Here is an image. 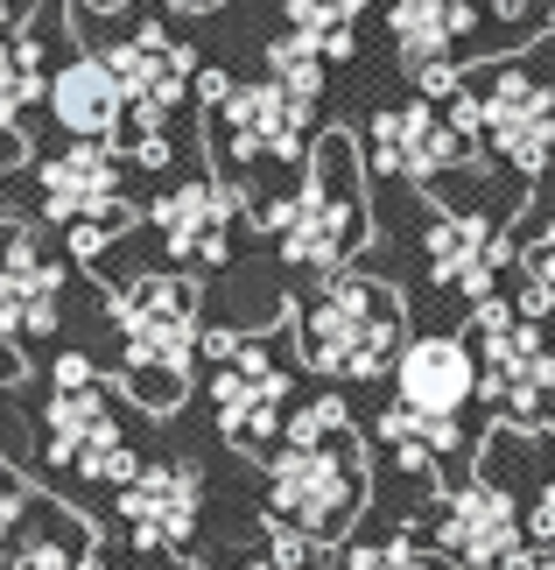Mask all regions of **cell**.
<instances>
[{
  "label": "cell",
  "mask_w": 555,
  "mask_h": 570,
  "mask_svg": "<svg viewBox=\"0 0 555 570\" xmlns=\"http://www.w3.org/2000/svg\"><path fill=\"white\" fill-rule=\"evenodd\" d=\"M309 106L303 92H288L281 78H260V85H232L226 99L211 106V141L226 163H296L309 148Z\"/></svg>",
  "instance_id": "cell-5"
},
{
  "label": "cell",
  "mask_w": 555,
  "mask_h": 570,
  "mask_svg": "<svg viewBox=\"0 0 555 570\" xmlns=\"http://www.w3.org/2000/svg\"><path fill=\"white\" fill-rule=\"evenodd\" d=\"M197 500H205L197 465H141L113 493V508L127 521V535H135V550H184L197 529Z\"/></svg>",
  "instance_id": "cell-12"
},
{
  "label": "cell",
  "mask_w": 555,
  "mask_h": 570,
  "mask_svg": "<svg viewBox=\"0 0 555 570\" xmlns=\"http://www.w3.org/2000/svg\"><path fill=\"white\" fill-rule=\"evenodd\" d=\"M36 0H0V29H14V21H29Z\"/></svg>",
  "instance_id": "cell-34"
},
{
  "label": "cell",
  "mask_w": 555,
  "mask_h": 570,
  "mask_svg": "<svg viewBox=\"0 0 555 570\" xmlns=\"http://www.w3.org/2000/svg\"><path fill=\"white\" fill-rule=\"evenodd\" d=\"M42 212L63 218V226H78V218H120V148L113 135H71L63 156L42 163Z\"/></svg>",
  "instance_id": "cell-11"
},
{
  "label": "cell",
  "mask_w": 555,
  "mask_h": 570,
  "mask_svg": "<svg viewBox=\"0 0 555 570\" xmlns=\"http://www.w3.org/2000/svg\"><path fill=\"white\" fill-rule=\"evenodd\" d=\"M57 303H63L57 261L42 254L29 233H14L8 247H0V338H42V332H57Z\"/></svg>",
  "instance_id": "cell-16"
},
{
  "label": "cell",
  "mask_w": 555,
  "mask_h": 570,
  "mask_svg": "<svg viewBox=\"0 0 555 570\" xmlns=\"http://www.w3.org/2000/svg\"><path fill=\"white\" fill-rule=\"evenodd\" d=\"M478 85V114H485V148L506 169H548L555 156V92L521 71V63H493Z\"/></svg>",
  "instance_id": "cell-6"
},
{
  "label": "cell",
  "mask_w": 555,
  "mask_h": 570,
  "mask_svg": "<svg viewBox=\"0 0 555 570\" xmlns=\"http://www.w3.org/2000/svg\"><path fill=\"white\" fill-rule=\"evenodd\" d=\"M0 169H8V163H0Z\"/></svg>",
  "instance_id": "cell-43"
},
{
  "label": "cell",
  "mask_w": 555,
  "mask_h": 570,
  "mask_svg": "<svg viewBox=\"0 0 555 570\" xmlns=\"http://www.w3.org/2000/svg\"><path fill=\"white\" fill-rule=\"evenodd\" d=\"M21 514H29V493H21V479L0 465V542H8L21 529Z\"/></svg>",
  "instance_id": "cell-27"
},
{
  "label": "cell",
  "mask_w": 555,
  "mask_h": 570,
  "mask_svg": "<svg viewBox=\"0 0 555 570\" xmlns=\"http://www.w3.org/2000/svg\"><path fill=\"white\" fill-rule=\"evenodd\" d=\"M232 212H239V190L211 184V177H190V184H176L169 197L148 205L155 233L169 239V254L184 261V268H218V261H226V218Z\"/></svg>",
  "instance_id": "cell-13"
},
{
  "label": "cell",
  "mask_w": 555,
  "mask_h": 570,
  "mask_svg": "<svg viewBox=\"0 0 555 570\" xmlns=\"http://www.w3.org/2000/svg\"><path fill=\"white\" fill-rule=\"evenodd\" d=\"M36 92H50L42 85V50L29 36H0V135H14L21 106H36Z\"/></svg>",
  "instance_id": "cell-22"
},
{
  "label": "cell",
  "mask_w": 555,
  "mask_h": 570,
  "mask_svg": "<svg viewBox=\"0 0 555 570\" xmlns=\"http://www.w3.org/2000/svg\"><path fill=\"white\" fill-rule=\"evenodd\" d=\"M436 542L457 570H506V557L527 542V521H521V500L499 493V487H457L436 514Z\"/></svg>",
  "instance_id": "cell-10"
},
{
  "label": "cell",
  "mask_w": 555,
  "mask_h": 570,
  "mask_svg": "<svg viewBox=\"0 0 555 570\" xmlns=\"http://www.w3.org/2000/svg\"><path fill=\"white\" fill-rule=\"evenodd\" d=\"M359 14H366V0H288V29L309 36L324 57H351L359 50Z\"/></svg>",
  "instance_id": "cell-21"
},
{
  "label": "cell",
  "mask_w": 555,
  "mask_h": 570,
  "mask_svg": "<svg viewBox=\"0 0 555 570\" xmlns=\"http://www.w3.org/2000/svg\"><path fill=\"white\" fill-rule=\"evenodd\" d=\"M8 570H106V557L92 550V535H85V529H63V542H57V529H36L14 550Z\"/></svg>",
  "instance_id": "cell-23"
},
{
  "label": "cell",
  "mask_w": 555,
  "mask_h": 570,
  "mask_svg": "<svg viewBox=\"0 0 555 570\" xmlns=\"http://www.w3.org/2000/svg\"><path fill=\"white\" fill-rule=\"evenodd\" d=\"M527 275H542L548 289H555V218L542 226V239H535V247H527Z\"/></svg>",
  "instance_id": "cell-30"
},
{
  "label": "cell",
  "mask_w": 555,
  "mask_h": 570,
  "mask_svg": "<svg viewBox=\"0 0 555 570\" xmlns=\"http://www.w3.org/2000/svg\"><path fill=\"white\" fill-rule=\"evenodd\" d=\"M106 311L120 324V374L148 409H176L190 387V360H197V289L184 275L141 268L106 289Z\"/></svg>",
  "instance_id": "cell-2"
},
{
  "label": "cell",
  "mask_w": 555,
  "mask_h": 570,
  "mask_svg": "<svg viewBox=\"0 0 555 570\" xmlns=\"http://www.w3.org/2000/svg\"><path fill=\"white\" fill-rule=\"evenodd\" d=\"M472 21H478L472 0H394L387 29H394V42H402L415 63H436L457 36H472Z\"/></svg>",
  "instance_id": "cell-20"
},
{
  "label": "cell",
  "mask_w": 555,
  "mask_h": 570,
  "mask_svg": "<svg viewBox=\"0 0 555 570\" xmlns=\"http://www.w3.org/2000/svg\"><path fill=\"white\" fill-rule=\"evenodd\" d=\"M380 444L394 451V465L408 479H436V458H450L457 444V415H429L394 394V409H380Z\"/></svg>",
  "instance_id": "cell-19"
},
{
  "label": "cell",
  "mask_w": 555,
  "mask_h": 570,
  "mask_svg": "<svg viewBox=\"0 0 555 570\" xmlns=\"http://www.w3.org/2000/svg\"><path fill=\"white\" fill-rule=\"evenodd\" d=\"M275 508L281 521H296L303 535H345L351 529V514H359V500H366V458L359 444H351V430H324V436H309V444H281L275 458Z\"/></svg>",
  "instance_id": "cell-4"
},
{
  "label": "cell",
  "mask_w": 555,
  "mask_h": 570,
  "mask_svg": "<svg viewBox=\"0 0 555 570\" xmlns=\"http://www.w3.org/2000/svg\"><path fill=\"white\" fill-rule=\"evenodd\" d=\"M366 141H373V163H380L387 177H402V184H436L443 169H457L464 148H472V135L429 99L380 106L373 127H366Z\"/></svg>",
  "instance_id": "cell-7"
},
{
  "label": "cell",
  "mask_w": 555,
  "mask_h": 570,
  "mask_svg": "<svg viewBox=\"0 0 555 570\" xmlns=\"http://www.w3.org/2000/svg\"><path fill=\"white\" fill-rule=\"evenodd\" d=\"M548 177H555V156H548Z\"/></svg>",
  "instance_id": "cell-42"
},
{
  "label": "cell",
  "mask_w": 555,
  "mask_h": 570,
  "mask_svg": "<svg viewBox=\"0 0 555 570\" xmlns=\"http://www.w3.org/2000/svg\"><path fill=\"white\" fill-rule=\"evenodd\" d=\"M78 8H120V0H78Z\"/></svg>",
  "instance_id": "cell-39"
},
{
  "label": "cell",
  "mask_w": 555,
  "mask_h": 570,
  "mask_svg": "<svg viewBox=\"0 0 555 570\" xmlns=\"http://www.w3.org/2000/svg\"><path fill=\"white\" fill-rule=\"evenodd\" d=\"M422 92H429V99H450V92H457V71H450L443 57H436V63H422Z\"/></svg>",
  "instance_id": "cell-32"
},
{
  "label": "cell",
  "mask_w": 555,
  "mask_h": 570,
  "mask_svg": "<svg viewBox=\"0 0 555 570\" xmlns=\"http://www.w3.org/2000/svg\"><path fill=\"white\" fill-rule=\"evenodd\" d=\"M106 63H113V78H120V92H127V114H135L141 135L169 127L176 99L197 85L190 50H184L169 29H155V21H148V29H135L127 42H113V50H106Z\"/></svg>",
  "instance_id": "cell-9"
},
{
  "label": "cell",
  "mask_w": 555,
  "mask_h": 570,
  "mask_svg": "<svg viewBox=\"0 0 555 570\" xmlns=\"http://www.w3.org/2000/svg\"><path fill=\"white\" fill-rule=\"evenodd\" d=\"M478 381H485V360L450 332L415 338V345H402V360H394V394L415 402V409H429V415H457L478 394Z\"/></svg>",
  "instance_id": "cell-15"
},
{
  "label": "cell",
  "mask_w": 555,
  "mask_h": 570,
  "mask_svg": "<svg viewBox=\"0 0 555 570\" xmlns=\"http://www.w3.org/2000/svg\"><path fill=\"white\" fill-rule=\"evenodd\" d=\"M493 8H499L506 21H521V14H535V8H548V0H493Z\"/></svg>",
  "instance_id": "cell-35"
},
{
  "label": "cell",
  "mask_w": 555,
  "mask_h": 570,
  "mask_svg": "<svg viewBox=\"0 0 555 570\" xmlns=\"http://www.w3.org/2000/svg\"><path fill=\"white\" fill-rule=\"evenodd\" d=\"M135 169H169V127H155V135L135 141Z\"/></svg>",
  "instance_id": "cell-31"
},
{
  "label": "cell",
  "mask_w": 555,
  "mask_h": 570,
  "mask_svg": "<svg viewBox=\"0 0 555 570\" xmlns=\"http://www.w3.org/2000/svg\"><path fill=\"white\" fill-rule=\"evenodd\" d=\"M548 50H555V21H548Z\"/></svg>",
  "instance_id": "cell-41"
},
{
  "label": "cell",
  "mask_w": 555,
  "mask_h": 570,
  "mask_svg": "<svg viewBox=\"0 0 555 570\" xmlns=\"http://www.w3.org/2000/svg\"><path fill=\"white\" fill-rule=\"evenodd\" d=\"M324 63L330 57L317 50V42L288 29V36H275V50H268V78H281L288 92H303V99H317L324 92Z\"/></svg>",
  "instance_id": "cell-24"
},
{
  "label": "cell",
  "mask_w": 555,
  "mask_h": 570,
  "mask_svg": "<svg viewBox=\"0 0 555 570\" xmlns=\"http://www.w3.org/2000/svg\"><path fill=\"white\" fill-rule=\"evenodd\" d=\"M402 360V296L387 282L324 268L317 303L303 311V366L338 381H380Z\"/></svg>",
  "instance_id": "cell-3"
},
{
  "label": "cell",
  "mask_w": 555,
  "mask_h": 570,
  "mask_svg": "<svg viewBox=\"0 0 555 570\" xmlns=\"http://www.w3.org/2000/svg\"><path fill=\"white\" fill-rule=\"evenodd\" d=\"M345 570H429V557L415 550V535H387V542H359Z\"/></svg>",
  "instance_id": "cell-25"
},
{
  "label": "cell",
  "mask_w": 555,
  "mask_h": 570,
  "mask_svg": "<svg viewBox=\"0 0 555 570\" xmlns=\"http://www.w3.org/2000/svg\"><path fill=\"white\" fill-rule=\"evenodd\" d=\"M232 570H281L275 557H247V563H232Z\"/></svg>",
  "instance_id": "cell-37"
},
{
  "label": "cell",
  "mask_w": 555,
  "mask_h": 570,
  "mask_svg": "<svg viewBox=\"0 0 555 570\" xmlns=\"http://www.w3.org/2000/svg\"><path fill=\"white\" fill-rule=\"evenodd\" d=\"M106 430H120V423H113V409H106L99 381H92V387H57L50 409H42V436H50L42 451H50L57 472H78V458L92 451Z\"/></svg>",
  "instance_id": "cell-18"
},
{
  "label": "cell",
  "mask_w": 555,
  "mask_h": 570,
  "mask_svg": "<svg viewBox=\"0 0 555 570\" xmlns=\"http://www.w3.org/2000/svg\"><path fill=\"white\" fill-rule=\"evenodd\" d=\"M14 374H21V360L8 353V345H0V381H14Z\"/></svg>",
  "instance_id": "cell-36"
},
{
  "label": "cell",
  "mask_w": 555,
  "mask_h": 570,
  "mask_svg": "<svg viewBox=\"0 0 555 570\" xmlns=\"http://www.w3.org/2000/svg\"><path fill=\"white\" fill-rule=\"evenodd\" d=\"M176 8H218V0H176Z\"/></svg>",
  "instance_id": "cell-38"
},
{
  "label": "cell",
  "mask_w": 555,
  "mask_h": 570,
  "mask_svg": "<svg viewBox=\"0 0 555 570\" xmlns=\"http://www.w3.org/2000/svg\"><path fill=\"white\" fill-rule=\"evenodd\" d=\"M42 99H50V114H57L63 135H113L120 114H127V92H120V78H113V63H106V57L63 63Z\"/></svg>",
  "instance_id": "cell-17"
},
{
  "label": "cell",
  "mask_w": 555,
  "mask_h": 570,
  "mask_svg": "<svg viewBox=\"0 0 555 570\" xmlns=\"http://www.w3.org/2000/svg\"><path fill=\"white\" fill-rule=\"evenodd\" d=\"M239 212L254 218L260 233L281 239V261L288 268H345L366 239V190H359V156H351L345 135H324L309 141V163H303V184L281 197V205H260V197H239Z\"/></svg>",
  "instance_id": "cell-1"
},
{
  "label": "cell",
  "mask_w": 555,
  "mask_h": 570,
  "mask_svg": "<svg viewBox=\"0 0 555 570\" xmlns=\"http://www.w3.org/2000/svg\"><path fill=\"white\" fill-rule=\"evenodd\" d=\"M542 500H548V508H555V479H548V487H542Z\"/></svg>",
  "instance_id": "cell-40"
},
{
  "label": "cell",
  "mask_w": 555,
  "mask_h": 570,
  "mask_svg": "<svg viewBox=\"0 0 555 570\" xmlns=\"http://www.w3.org/2000/svg\"><path fill=\"white\" fill-rule=\"evenodd\" d=\"M514 311H521V317H535V324L555 317V289H548L542 275H527V282H521V296H514Z\"/></svg>",
  "instance_id": "cell-28"
},
{
  "label": "cell",
  "mask_w": 555,
  "mask_h": 570,
  "mask_svg": "<svg viewBox=\"0 0 555 570\" xmlns=\"http://www.w3.org/2000/svg\"><path fill=\"white\" fill-rule=\"evenodd\" d=\"M226 92H232V78H226V71H197V99H205V106H218Z\"/></svg>",
  "instance_id": "cell-33"
},
{
  "label": "cell",
  "mask_w": 555,
  "mask_h": 570,
  "mask_svg": "<svg viewBox=\"0 0 555 570\" xmlns=\"http://www.w3.org/2000/svg\"><path fill=\"white\" fill-rule=\"evenodd\" d=\"M506 261H514V239H506V226H493L485 212H443L429 226V275L464 289L472 303L499 289Z\"/></svg>",
  "instance_id": "cell-14"
},
{
  "label": "cell",
  "mask_w": 555,
  "mask_h": 570,
  "mask_svg": "<svg viewBox=\"0 0 555 570\" xmlns=\"http://www.w3.org/2000/svg\"><path fill=\"white\" fill-rule=\"evenodd\" d=\"M50 381H57V387H92V381H99V366L85 360V353H57V366H50Z\"/></svg>",
  "instance_id": "cell-29"
},
{
  "label": "cell",
  "mask_w": 555,
  "mask_h": 570,
  "mask_svg": "<svg viewBox=\"0 0 555 570\" xmlns=\"http://www.w3.org/2000/svg\"><path fill=\"white\" fill-rule=\"evenodd\" d=\"M113 233H120L113 218H78V226H71V261H99Z\"/></svg>",
  "instance_id": "cell-26"
},
{
  "label": "cell",
  "mask_w": 555,
  "mask_h": 570,
  "mask_svg": "<svg viewBox=\"0 0 555 570\" xmlns=\"http://www.w3.org/2000/svg\"><path fill=\"white\" fill-rule=\"evenodd\" d=\"M281 402H288V381L275 374V353L260 338H239V353L211 366V415H218V430H226L232 444L268 451L281 436V423H288Z\"/></svg>",
  "instance_id": "cell-8"
}]
</instances>
